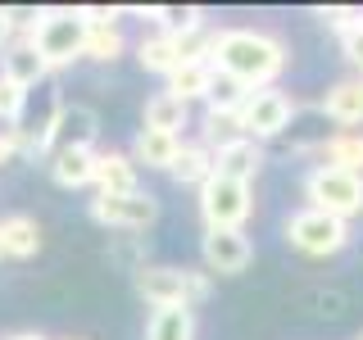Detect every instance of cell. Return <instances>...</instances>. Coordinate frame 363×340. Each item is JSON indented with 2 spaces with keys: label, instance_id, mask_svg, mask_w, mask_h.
I'll list each match as a JSON object with an SVG mask.
<instances>
[{
  "label": "cell",
  "instance_id": "obj_1",
  "mask_svg": "<svg viewBox=\"0 0 363 340\" xmlns=\"http://www.w3.org/2000/svg\"><path fill=\"white\" fill-rule=\"evenodd\" d=\"M209 64L218 68V73L236 77V82L250 86V91H264V86H277V77L286 73L291 50H286V41L268 28H218Z\"/></svg>",
  "mask_w": 363,
  "mask_h": 340
},
{
  "label": "cell",
  "instance_id": "obj_2",
  "mask_svg": "<svg viewBox=\"0 0 363 340\" xmlns=\"http://www.w3.org/2000/svg\"><path fill=\"white\" fill-rule=\"evenodd\" d=\"M196 204H200L204 232H245L250 213H255V186H245V181H236V177L213 173L196 191Z\"/></svg>",
  "mask_w": 363,
  "mask_h": 340
},
{
  "label": "cell",
  "instance_id": "obj_3",
  "mask_svg": "<svg viewBox=\"0 0 363 340\" xmlns=\"http://www.w3.org/2000/svg\"><path fill=\"white\" fill-rule=\"evenodd\" d=\"M82 37H86V23L77 9H37L32 32H28V41L37 45V55L45 60L50 73L82 60Z\"/></svg>",
  "mask_w": 363,
  "mask_h": 340
},
{
  "label": "cell",
  "instance_id": "obj_4",
  "mask_svg": "<svg viewBox=\"0 0 363 340\" xmlns=\"http://www.w3.org/2000/svg\"><path fill=\"white\" fill-rule=\"evenodd\" d=\"M304 200H309V209L350 222V218L363 213V177L327 168V164H313L309 173H304Z\"/></svg>",
  "mask_w": 363,
  "mask_h": 340
},
{
  "label": "cell",
  "instance_id": "obj_5",
  "mask_svg": "<svg viewBox=\"0 0 363 340\" xmlns=\"http://www.w3.org/2000/svg\"><path fill=\"white\" fill-rule=\"evenodd\" d=\"M281 232H286L291 249H300V254H309V259H332V254H340V249L350 245V222L332 218V213H318L309 204L295 209Z\"/></svg>",
  "mask_w": 363,
  "mask_h": 340
},
{
  "label": "cell",
  "instance_id": "obj_6",
  "mask_svg": "<svg viewBox=\"0 0 363 340\" xmlns=\"http://www.w3.org/2000/svg\"><path fill=\"white\" fill-rule=\"evenodd\" d=\"M86 218L105 232H150L159 222V200L150 191H132V196H96L86 204Z\"/></svg>",
  "mask_w": 363,
  "mask_h": 340
},
{
  "label": "cell",
  "instance_id": "obj_7",
  "mask_svg": "<svg viewBox=\"0 0 363 340\" xmlns=\"http://www.w3.org/2000/svg\"><path fill=\"white\" fill-rule=\"evenodd\" d=\"M295 96H286L281 86H264V91H250L245 105H241V136H250V141H272V136H281L291 128L295 118Z\"/></svg>",
  "mask_w": 363,
  "mask_h": 340
},
{
  "label": "cell",
  "instance_id": "obj_8",
  "mask_svg": "<svg viewBox=\"0 0 363 340\" xmlns=\"http://www.w3.org/2000/svg\"><path fill=\"white\" fill-rule=\"evenodd\" d=\"M200 264L209 277H241L255 264V241L245 232H204L200 236Z\"/></svg>",
  "mask_w": 363,
  "mask_h": 340
},
{
  "label": "cell",
  "instance_id": "obj_9",
  "mask_svg": "<svg viewBox=\"0 0 363 340\" xmlns=\"http://www.w3.org/2000/svg\"><path fill=\"white\" fill-rule=\"evenodd\" d=\"M132 286L150 309H173V304H191V290H186V268H173V264H141L132 272Z\"/></svg>",
  "mask_w": 363,
  "mask_h": 340
},
{
  "label": "cell",
  "instance_id": "obj_10",
  "mask_svg": "<svg viewBox=\"0 0 363 340\" xmlns=\"http://www.w3.org/2000/svg\"><path fill=\"white\" fill-rule=\"evenodd\" d=\"M327 123H336L340 132H359L363 128V77H345V82L327 86V96L318 100Z\"/></svg>",
  "mask_w": 363,
  "mask_h": 340
},
{
  "label": "cell",
  "instance_id": "obj_11",
  "mask_svg": "<svg viewBox=\"0 0 363 340\" xmlns=\"http://www.w3.org/2000/svg\"><path fill=\"white\" fill-rule=\"evenodd\" d=\"M0 77H9V82L23 86V91H32V86H41L45 77H50V68H45V60L37 55V45L28 37H14L5 50H0Z\"/></svg>",
  "mask_w": 363,
  "mask_h": 340
},
{
  "label": "cell",
  "instance_id": "obj_12",
  "mask_svg": "<svg viewBox=\"0 0 363 340\" xmlns=\"http://www.w3.org/2000/svg\"><path fill=\"white\" fill-rule=\"evenodd\" d=\"M141 191V168L128 150H96V196H132Z\"/></svg>",
  "mask_w": 363,
  "mask_h": 340
},
{
  "label": "cell",
  "instance_id": "obj_13",
  "mask_svg": "<svg viewBox=\"0 0 363 340\" xmlns=\"http://www.w3.org/2000/svg\"><path fill=\"white\" fill-rule=\"evenodd\" d=\"M213 173L236 177V181H245V186H255V177L264 173V145L250 141V136H236V141L218 145V150H213Z\"/></svg>",
  "mask_w": 363,
  "mask_h": 340
},
{
  "label": "cell",
  "instance_id": "obj_14",
  "mask_svg": "<svg viewBox=\"0 0 363 340\" xmlns=\"http://www.w3.org/2000/svg\"><path fill=\"white\" fill-rule=\"evenodd\" d=\"M41 245H45V236L32 213H0V254L5 259L28 264V259L41 254Z\"/></svg>",
  "mask_w": 363,
  "mask_h": 340
},
{
  "label": "cell",
  "instance_id": "obj_15",
  "mask_svg": "<svg viewBox=\"0 0 363 340\" xmlns=\"http://www.w3.org/2000/svg\"><path fill=\"white\" fill-rule=\"evenodd\" d=\"M50 181L64 191H82L96 186V150H82V145H60L50 154Z\"/></svg>",
  "mask_w": 363,
  "mask_h": 340
},
{
  "label": "cell",
  "instance_id": "obj_16",
  "mask_svg": "<svg viewBox=\"0 0 363 340\" xmlns=\"http://www.w3.org/2000/svg\"><path fill=\"white\" fill-rule=\"evenodd\" d=\"M182 150V136H168V132H150V128H141L132 136V164L136 168H150V173H168L173 168V159Z\"/></svg>",
  "mask_w": 363,
  "mask_h": 340
},
{
  "label": "cell",
  "instance_id": "obj_17",
  "mask_svg": "<svg viewBox=\"0 0 363 340\" xmlns=\"http://www.w3.org/2000/svg\"><path fill=\"white\" fill-rule=\"evenodd\" d=\"M141 128L182 136V132L191 128V105H182L177 96H168V91H155V96L141 105Z\"/></svg>",
  "mask_w": 363,
  "mask_h": 340
},
{
  "label": "cell",
  "instance_id": "obj_18",
  "mask_svg": "<svg viewBox=\"0 0 363 340\" xmlns=\"http://www.w3.org/2000/svg\"><path fill=\"white\" fill-rule=\"evenodd\" d=\"M136 64L145 68V73H155V77H164L168 82V73L182 64V55H177V37L173 32H164V28H155V32H145L141 41H136Z\"/></svg>",
  "mask_w": 363,
  "mask_h": 340
},
{
  "label": "cell",
  "instance_id": "obj_19",
  "mask_svg": "<svg viewBox=\"0 0 363 340\" xmlns=\"http://www.w3.org/2000/svg\"><path fill=\"white\" fill-rule=\"evenodd\" d=\"M168 177L177 181V186H204V181L213 177V150L204 141H182V150L173 159V168H168Z\"/></svg>",
  "mask_w": 363,
  "mask_h": 340
},
{
  "label": "cell",
  "instance_id": "obj_20",
  "mask_svg": "<svg viewBox=\"0 0 363 340\" xmlns=\"http://www.w3.org/2000/svg\"><path fill=\"white\" fill-rule=\"evenodd\" d=\"M145 340H196V309L191 304L150 309V317H145Z\"/></svg>",
  "mask_w": 363,
  "mask_h": 340
},
{
  "label": "cell",
  "instance_id": "obj_21",
  "mask_svg": "<svg viewBox=\"0 0 363 340\" xmlns=\"http://www.w3.org/2000/svg\"><path fill=\"white\" fill-rule=\"evenodd\" d=\"M318 164L363 177V132H336V136H327V141L318 145Z\"/></svg>",
  "mask_w": 363,
  "mask_h": 340
},
{
  "label": "cell",
  "instance_id": "obj_22",
  "mask_svg": "<svg viewBox=\"0 0 363 340\" xmlns=\"http://www.w3.org/2000/svg\"><path fill=\"white\" fill-rule=\"evenodd\" d=\"M128 55V32H123V23H105V28H86L82 37V60L91 64H113Z\"/></svg>",
  "mask_w": 363,
  "mask_h": 340
},
{
  "label": "cell",
  "instance_id": "obj_23",
  "mask_svg": "<svg viewBox=\"0 0 363 340\" xmlns=\"http://www.w3.org/2000/svg\"><path fill=\"white\" fill-rule=\"evenodd\" d=\"M209 86H213V64H177L164 91L177 96L182 105H191V100H209Z\"/></svg>",
  "mask_w": 363,
  "mask_h": 340
},
{
  "label": "cell",
  "instance_id": "obj_24",
  "mask_svg": "<svg viewBox=\"0 0 363 340\" xmlns=\"http://www.w3.org/2000/svg\"><path fill=\"white\" fill-rule=\"evenodd\" d=\"M96 132H100V113L91 105H68L64 113V145H82L96 150Z\"/></svg>",
  "mask_w": 363,
  "mask_h": 340
},
{
  "label": "cell",
  "instance_id": "obj_25",
  "mask_svg": "<svg viewBox=\"0 0 363 340\" xmlns=\"http://www.w3.org/2000/svg\"><path fill=\"white\" fill-rule=\"evenodd\" d=\"M245 96H250V86H241L236 77H227V73H218V68H213V86H209L204 109H213V113H241Z\"/></svg>",
  "mask_w": 363,
  "mask_h": 340
},
{
  "label": "cell",
  "instance_id": "obj_26",
  "mask_svg": "<svg viewBox=\"0 0 363 340\" xmlns=\"http://www.w3.org/2000/svg\"><path fill=\"white\" fill-rule=\"evenodd\" d=\"M23 109H28V91L14 86L9 77H0V123H5V132L23 128Z\"/></svg>",
  "mask_w": 363,
  "mask_h": 340
},
{
  "label": "cell",
  "instance_id": "obj_27",
  "mask_svg": "<svg viewBox=\"0 0 363 340\" xmlns=\"http://www.w3.org/2000/svg\"><path fill=\"white\" fill-rule=\"evenodd\" d=\"M318 18H323L336 37H350V32L363 28V9L359 5H327V9H318Z\"/></svg>",
  "mask_w": 363,
  "mask_h": 340
},
{
  "label": "cell",
  "instance_id": "obj_28",
  "mask_svg": "<svg viewBox=\"0 0 363 340\" xmlns=\"http://www.w3.org/2000/svg\"><path fill=\"white\" fill-rule=\"evenodd\" d=\"M186 290H191V309H196V304L209 300L213 277H209V272H200V268H186Z\"/></svg>",
  "mask_w": 363,
  "mask_h": 340
},
{
  "label": "cell",
  "instance_id": "obj_29",
  "mask_svg": "<svg viewBox=\"0 0 363 340\" xmlns=\"http://www.w3.org/2000/svg\"><path fill=\"white\" fill-rule=\"evenodd\" d=\"M340 50H345V60L363 73V28H359V32H350V37H340Z\"/></svg>",
  "mask_w": 363,
  "mask_h": 340
},
{
  "label": "cell",
  "instance_id": "obj_30",
  "mask_svg": "<svg viewBox=\"0 0 363 340\" xmlns=\"http://www.w3.org/2000/svg\"><path fill=\"white\" fill-rule=\"evenodd\" d=\"M14 37H18V28H14V9L0 5V50H5V45L14 41Z\"/></svg>",
  "mask_w": 363,
  "mask_h": 340
},
{
  "label": "cell",
  "instance_id": "obj_31",
  "mask_svg": "<svg viewBox=\"0 0 363 340\" xmlns=\"http://www.w3.org/2000/svg\"><path fill=\"white\" fill-rule=\"evenodd\" d=\"M14 154H18V141H14V132H0V164H9Z\"/></svg>",
  "mask_w": 363,
  "mask_h": 340
},
{
  "label": "cell",
  "instance_id": "obj_32",
  "mask_svg": "<svg viewBox=\"0 0 363 340\" xmlns=\"http://www.w3.org/2000/svg\"><path fill=\"white\" fill-rule=\"evenodd\" d=\"M5 340H45L41 332H14V336H5Z\"/></svg>",
  "mask_w": 363,
  "mask_h": 340
},
{
  "label": "cell",
  "instance_id": "obj_33",
  "mask_svg": "<svg viewBox=\"0 0 363 340\" xmlns=\"http://www.w3.org/2000/svg\"><path fill=\"white\" fill-rule=\"evenodd\" d=\"M64 340H82V336H64Z\"/></svg>",
  "mask_w": 363,
  "mask_h": 340
},
{
  "label": "cell",
  "instance_id": "obj_34",
  "mask_svg": "<svg viewBox=\"0 0 363 340\" xmlns=\"http://www.w3.org/2000/svg\"><path fill=\"white\" fill-rule=\"evenodd\" d=\"M354 340H363V332H359V336H354Z\"/></svg>",
  "mask_w": 363,
  "mask_h": 340
},
{
  "label": "cell",
  "instance_id": "obj_35",
  "mask_svg": "<svg viewBox=\"0 0 363 340\" xmlns=\"http://www.w3.org/2000/svg\"><path fill=\"white\" fill-rule=\"evenodd\" d=\"M0 259H5V254H0Z\"/></svg>",
  "mask_w": 363,
  "mask_h": 340
}]
</instances>
